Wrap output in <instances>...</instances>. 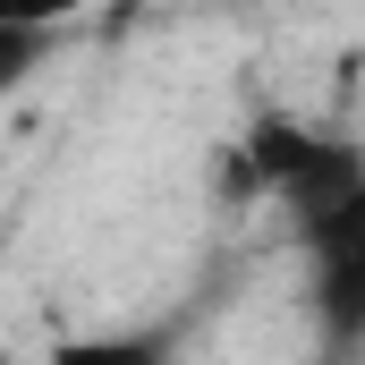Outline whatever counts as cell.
<instances>
[{
  "instance_id": "cell-1",
  "label": "cell",
  "mask_w": 365,
  "mask_h": 365,
  "mask_svg": "<svg viewBox=\"0 0 365 365\" xmlns=\"http://www.w3.org/2000/svg\"><path fill=\"white\" fill-rule=\"evenodd\" d=\"M306 297L331 340H365V170L306 221Z\"/></svg>"
},
{
  "instance_id": "cell-2",
  "label": "cell",
  "mask_w": 365,
  "mask_h": 365,
  "mask_svg": "<svg viewBox=\"0 0 365 365\" xmlns=\"http://www.w3.org/2000/svg\"><path fill=\"white\" fill-rule=\"evenodd\" d=\"M247 162H255V179L289 195L297 204V230L323 212V204H340L349 179L365 170V153H349L340 136H306V128H289V119H264L255 136H247Z\"/></svg>"
},
{
  "instance_id": "cell-3",
  "label": "cell",
  "mask_w": 365,
  "mask_h": 365,
  "mask_svg": "<svg viewBox=\"0 0 365 365\" xmlns=\"http://www.w3.org/2000/svg\"><path fill=\"white\" fill-rule=\"evenodd\" d=\"M60 43V17H26V9H0V102L26 86Z\"/></svg>"
},
{
  "instance_id": "cell-4",
  "label": "cell",
  "mask_w": 365,
  "mask_h": 365,
  "mask_svg": "<svg viewBox=\"0 0 365 365\" xmlns=\"http://www.w3.org/2000/svg\"><path fill=\"white\" fill-rule=\"evenodd\" d=\"M43 365H170L162 331H93V340H60Z\"/></svg>"
},
{
  "instance_id": "cell-5",
  "label": "cell",
  "mask_w": 365,
  "mask_h": 365,
  "mask_svg": "<svg viewBox=\"0 0 365 365\" xmlns=\"http://www.w3.org/2000/svg\"><path fill=\"white\" fill-rule=\"evenodd\" d=\"M0 365H17V357H9V349H0Z\"/></svg>"
}]
</instances>
